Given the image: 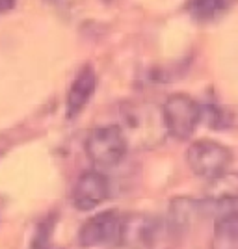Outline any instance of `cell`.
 I'll return each instance as SVG.
<instances>
[{"mask_svg": "<svg viewBox=\"0 0 238 249\" xmlns=\"http://www.w3.org/2000/svg\"><path fill=\"white\" fill-rule=\"evenodd\" d=\"M128 138L119 124H103L93 128L86 138V155L95 167L117 166L128 151Z\"/></svg>", "mask_w": 238, "mask_h": 249, "instance_id": "1", "label": "cell"}, {"mask_svg": "<svg viewBox=\"0 0 238 249\" xmlns=\"http://www.w3.org/2000/svg\"><path fill=\"white\" fill-rule=\"evenodd\" d=\"M233 162L231 149L214 140H196L186 149V164L192 173L208 182L227 175Z\"/></svg>", "mask_w": 238, "mask_h": 249, "instance_id": "2", "label": "cell"}, {"mask_svg": "<svg viewBox=\"0 0 238 249\" xmlns=\"http://www.w3.org/2000/svg\"><path fill=\"white\" fill-rule=\"evenodd\" d=\"M162 123L175 140H190L201 123V104L188 93H171L162 104Z\"/></svg>", "mask_w": 238, "mask_h": 249, "instance_id": "3", "label": "cell"}, {"mask_svg": "<svg viewBox=\"0 0 238 249\" xmlns=\"http://www.w3.org/2000/svg\"><path fill=\"white\" fill-rule=\"evenodd\" d=\"M166 234L169 236L166 221L149 214H127L123 216L119 248L155 249Z\"/></svg>", "mask_w": 238, "mask_h": 249, "instance_id": "4", "label": "cell"}, {"mask_svg": "<svg viewBox=\"0 0 238 249\" xmlns=\"http://www.w3.org/2000/svg\"><path fill=\"white\" fill-rule=\"evenodd\" d=\"M123 214L117 210H104L86 219L78 231V244L86 249L115 248L121 242Z\"/></svg>", "mask_w": 238, "mask_h": 249, "instance_id": "5", "label": "cell"}, {"mask_svg": "<svg viewBox=\"0 0 238 249\" xmlns=\"http://www.w3.org/2000/svg\"><path fill=\"white\" fill-rule=\"evenodd\" d=\"M108 196H110L108 177L99 169H88L76 178L71 192V201L76 210L88 212L103 205Z\"/></svg>", "mask_w": 238, "mask_h": 249, "instance_id": "6", "label": "cell"}, {"mask_svg": "<svg viewBox=\"0 0 238 249\" xmlns=\"http://www.w3.org/2000/svg\"><path fill=\"white\" fill-rule=\"evenodd\" d=\"M214 236L212 249H238V196L212 208Z\"/></svg>", "mask_w": 238, "mask_h": 249, "instance_id": "7", "label": "cell"}, {"mask_svg": "<svg viewBox=\"0 0 238 249\" xmlns=\"http://www.w3.org/2000/svg\"><path fill=\"white\" fill-rule=\"evenodd\" d=\"M97 89V74L90 63H86L76 73L74 80L69 86L67 99H65V115L67 119H74L84 112V108L93 99Z\"/></svg>", "mask_w": 238, "mask_h": 249, "instance_id": "8", "label": "cell"}, {"mask_svg": "<svg viewBox=\"0 0 238 249\" xmlns=\"http://www.w3.org/2000/svg\"><path fill=\"white\" fill-rule=\"evenodd\" d=\"M203 210H205V203L203 201H196V199L192 197L171 199L166 218L169 236H179V234L188 232L190 229L194 227L196 219L201 216Z\"/></svg>", "mask_w": 238, "mask_h": 249, "instance_id": "9", "label": "cell"}, {"mask_svg": "<svg viewBox=\"0 0 238 249\" xmlns=\"http://www.w3.org/2000/svg\"><path fill=\"white\" fill-rule=\"evenodd\" d=\"M237 0H188L186 11L199 22H210L225 15Z\"/></svg>", "mask_w": 238, "mask_h": 249, "instance_id": "10", "label": "cell"}, {"mask_svg": "<svg viewBox=\"0 0 238 249\" xmlns=\"http://www.w3.org/2000/svg\"><path fill=\"white\" fill-rule=\"evenodd\" d=\"M201 121H205L212 128H227L231 124V115L220 104L210 103L201 106Z\"/></svg>", "mask_w": 238, "mask_h": 249, "instance_id": "11", "label": "cell"}, {"mask_svg": "<svg viewBox=\"0 0 238 249\" xmlns=\"http://www.w3.org/2000/svg\"><path fill=\"white\" fill-rule=\"evenodd\" d=\"M54 231V218H47L39 223V227L36 231V236L32 242V249H47L51 242V234Z\"/></svg>", "mask_w": 238, "mask_h": 249, "instance_id": "12", "label": "cell"}, {"mask_svg": "<svg viewBox=\"0 0 238 249\" xmlns=\"http://www.w3.org/2000/svg\"><path fill=\"white\" fill-rule=\"evenodd\" d=\"M17 0H0V13H6V11H11L15 8Z\"/></svg>", "mask_w": 238, "mask_h": 249, "instance_id": "13", "label": "cell"}]
</instances>
